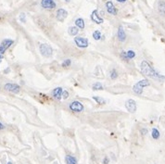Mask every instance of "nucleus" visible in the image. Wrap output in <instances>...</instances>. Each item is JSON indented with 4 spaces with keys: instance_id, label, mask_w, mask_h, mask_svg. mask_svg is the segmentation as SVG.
Segmentation results:
<instances>
[{
    "instance_id": "2eb2a0df",
    "label": "nucleus",
    "mask_w": 165,
    "mask_h": 164,
    "mask_svg": "<svg viewBox=\"0 0 165 164\" xmlns=\"http://www.w3.org/2000/svg\"><path fill=\"white\" fill-rule=\"evenodd\" d=\"M158 11L161 15L165 16V2L164 1H160L158 3Z\"/></svg>"
},
{
    "instance_id": "4be33fe9",
    "label": "nucleus",
    "mask_w": 165,
    "mask_h": 164,
    "mask_svg": "<svg viewBox=\"0 0 165 164\" xmlns=\"http://www.w3.org/2000/svg\"><path fill=\"white\" fill-rule=\"evenodd\" d=\"M93 37H94V39L95 40H100L101 39V37H102V35H101V33L99 32V31H95L94 33H93Z\"/></svg>"
},
{
    "instance_id": "bb28decb",
    "label": "nucleus",
    "mask_w": 165,
    "mask_h": 164,
    "mask_svg": "<svg viewBox=\"0 0 165 164\" xmlns=\"http://www.w3.org/2000/svg\"><path fill=\"white\" fill-rule=\"evenodd\" d=\"M121 57L124 59V61H129L128 58H127V55H126V52H125V51H123V52L121 53Z\"/></svg>"
},
{
    "instance_id": "c85d7f7f",
    "label": "nucleus",
    "mask_w": 165,
    "mask_h": 164,
    "mask_svg": "<svg viewBox=\"0 0 165 164\" xmlns=\"http://www.w3.org/2000/svg\"><path fill=\"white\" fill-rule=\"evenodd\" d=\"M109 158H108V157H105L103 160V164H109Z\"/></svg>"
},
{
    "instance_id": "b1692460",
    "label": "nucleus",
    "mask_w": 165,
    "mask_h": 164,
    "mask_svg": "<svg viewBox=\"0 0 165 164\" xmlns=\"http://www.w3.org/2000/svg\"><path fill=\"white\" fill-rule=\"evenodd\" d=\"M126 55H127V58L128 60H131V59H134L136 57V53L133 51V50H129L126 52Z\"/></svg>"
},
{
    "instance_id": "f257e3e1",
    "label": "nucleus",
    "mask_w": 165,
    "mask_h": 164,
    "mask_svg": "<svg viewBox=\"0 0 165 164\" xmlns=\"http://www.w3.org/2000/svg\"><path fill=\"white\" fill-rule=\"evenodd\" d=\"M141 71L142 73L146 75V76H148L150 78H154V79H158V80H162V79H165V77L162 76L161 74H159L149 64L148 62H146V61H142L141 63Z\"/></svg>"
},
{
    "instance_id": "c756f323",
    "label": "nucleus",
    "mask_w": 165,
    "mask_h": 164,
    "mask_svg": "<svg viewBox=\"0 0 165 164\" xmlns=\"http://www.w3.org/2000/svg\"><path fill=\"white\" fill-rule=\"evenodd\" d=\"M141 133H144L143 135H146V134L147 133V131H146V129H143V130H141Z\"/></svg>"
},
{
    "instance_id": "aec40b11",
    "label": "nucleus",
    "mask_w": 165,
    "mask_h": 164,
    "mask_svg": "<svg viewBox=\"0 0 165 164\" xmlns=\"http://www.w3.org/2000/svg\"><path fill=\"white\" fill-rule=\"evenodd\" d=\"M93 99L99 105H104L106 104V100L104 99L103 98H100V97H93Z\"/></svg>"
},
{
    "instance_id": "412c9836",
    "label": "nucleus",
    "mask_w": 165,
    "mask_h": 164,
    "mask_svg": "<svg viewBox=\"0 0 165 164\" xmlns=\"http://www.w3.org/2000/svg\"><path fill=\"white\" fill-rule=\"evenodd\" d=\"M92 89L93 90H103V85L100 83V82H95L94 84H93V86H92Z\"/></svg>"
},
{
    "instance_id": "cd10ccee",
    "label": "nucleus",
    "mask_w": 165,
    "mask_h": 164,
    "mask_svg": "<svg viewBox=\"0 0 165 164\" xmlns=\"http://www.w3.org/2000/svg\"><path fill=\"white\" fill-rule=\"evenodd\" d=\"M20 20H21V22H25L26 21V19H25V14L24 13H21L20 15Z\"/></svg>"
},
{
    "instance_id": "dca6fc26",
    "label": "nucleus",
    "mask_w": 165,
    "mask_h": 164,
    "mask_svg": "<svg viewBox=\"0 0 165 164\" xmlns=\"http://www.w3.org/2000/svg\"><path fill=\"white\" fill-rule=\"evenodd\" d=\"M68 32H69V34L72 35V36H75L78 33H79V28L78 27H75V26H72L68 29Z\"/></svg>"
},
{
    "instance_id": "0eeeda50",
    "label": "nucleus",
    "mask_w": 165,
    "mask_h": 164,
    "mask_svg": "<svg viewBox=\"0 0 165 164\" xmlns=\"http://www.w3.org/2000/svg\"><path fill=\"white\" fill-rule=\"evenodd\" d=\"M70 108H71V110H72L74 112H82V111H83V106L80 101H73L72 103H71Z\"/></svg>"
},
{
    "instance_id": "1a4fd4ad",
    "label": "nucleus",
    "mask_w": 165,
    "mask_h": 164,
    "mask_svg": "<svg viewBox=\"0 0 165 164\" xmlns=\"http://www.w3.org/2000/svg\"><path fill=\"white\" fill-rule=\"evenodd\" d=\"M68 17V12L65 10V9H63V8H60V9H58L57 10V14H56V18H57V20L59 21H64L66 20V18Z\"/></svg>"
},
{
    "instance_id": "a211bd4d",
    "label": "nucleus",
    "mask_w": 165,
    "mask_h": 164,
    "mask_svg": "<svg viewBox=\"0 0 165 164\" xmlns=\"http://www.w3.org/2000/svg\"><path fill=\"white\" fill-rule=\"evenodd\" d=\"M75 25L76 27H78L79 29H84V21L82 19L79 18L75 21Z\"/></svg>"
},
{
    "instance_id": "f8f14e48",
    "label": "nucleus",
    "mask_w": 165,
    "mask_h": 164,
    "mask_svg": "<svg viewBox=\"0 0 165 164\" xmlns=\"http://www.w3.org/2000/svg\"><path fill=\"white\" fill-rule=\"evenodd\" d=\"M91 20L94 21L95 23H98V24H101L104 21L103 19L99 17L98 10H94L92 12V14H91Z\"/></svg>"
},
{
    "instance_id": "473e14b6",
    "label": "nucleus",
    "mask_w": 165,
    "mask_h": 164,
    "mask_svg": "<svg viewBox=\"0 0 165 164\" xmlns=\"http://www.w3.org/2000/svg\"><path fill=\"white\" fill-rule=\"evenodd\" d=\"M2 60H3V56H2V54L0 53V61H1Z\"/></svg>"
},
{
    "instance_id": "6ab92c4d",
    "label": "nucleus",
    "mask_w": 165,
    "mask_h": 164,
    "mask_svg": "<svg viewBox=\"0 0 165 164\" xmlns=\"http://www.w3.org/2000/svg\"><path fill=\"white\" fill-rule=\"evenodd\" d=\"M151 135H152V137H153L154 139H159V138H160V135H161V134H160V132H159V130H158V129H156V128H153Z\"/></svg>"
},
{
    "instance_id": "7ed1b4c3",
    "label": "nucleus",
    "mask_w": 165,
    "mask_h": 164,
    "mask_svg": "<svg viewBox=\"0 0 165 164\" xmlns=\"http://www.w3.org/2000/svg\"><path fill=\"white\" fill-rule=\"evenodd\" d=\"M39 49H40V52H41L42 55H43L44 57H45V58H49V57H51L52 54H53V49H52V47H51L49 45H47V44H41Z\"/></svg>"
},
{
    "instance_id": "39448f33",
    "label": "nucleus",
    "mask_w": 165,
    "mask_h": 164,
    "mask_svg": "<svg viewBox=\"0 0 165 164\" xmlns=\"http://www.w3.org/2000/svg\"><path fill=\"white\" fill-rule=\"evenodd\" d=\"M13 43H14V41L11 40V39H5V40H3L2 43H1V45H0V53L4 54L7 51V49H8L13 45Z\"/></svg>"
},
{
    "instance_id": "2f4dec72",
    "label": "nucleus",
    "mask_w": 165,
    "mask_h": 164,
    "mask_svg": "<svg viewBox=\"0 0 165 164\" xmlns=\"http://www.w3.org/2000/svg\"><path fill=\"white\" fill-rule=\"evenodd\" d=\"M117 1H118V2H120V3H124L126 0H117Z\"/></svg>"
},
{
    "instance_id": "4468645a",
    "label": "nucleus",
    "mask_w": 165,
    "mask_h": 164,
    "mask_svg": "<svg viewBox=\"0 0 165 164\" xmlns=\"http://www.w3.org/2000/svg\"><path fill=\"white\" fill-rule=\"evenodd\" d=\"M118 39L121 42L125 41V39H126V34L124 32L123 26H119V29H118Z\"/></svg>"
},
{
    "instance_id": "393cba45",
    "label": "nucleus",
    "mask_w": 165,
    "mask_h": 164,
    "mask_svg": "<svg viewBox=\"0 0 165 164\" xmlns=\"http://www.w3.org/2000/svg\"><path fill=\"white\" fill-rule=\"evenodd\" d=\"M71 64H72L71 60H65L64 61L62 62V67H63V68H67V67H70Z\"/></svg>"
},
{
    "instance_id": "423d86ee",
    "label": "nucleus",
    "mask_w": 165,
    "mask_h": 164,
    "mask_svg": "<svg viewBox=\"0 0 165 164\" xmlns=\"http://www.w3.org/2000/svg\"><path fill=\"white\" fill-rule=\"evenodd\" d=\"M74 42L76 44V45L78 47H81V48H85L88 46L89 43H88V40L86 38H83V37H74Z\"/></svg>"
},
{
    "instance_id": "72a5a7b5",
    "label": "nucleus",
    "mask_w": 165,
    "mask_h": 164,
    "mask_svg": "<svg viewBox=\"0 0 165 164\" xmlns=\"http://www.w3.org/2000/svg\"><path fill=\"white\" fill-rule=\"evenodd\" d=\"M65 1H66V2H70L71 0H65Z\"/></svg>"
},
{
    "instance_id": "7c9ffc66",
    "label": "nucleus",
    "mask_w": 165,
    "mask_h": 164,
    "mask_svg": "<svg viewBox=\"0 0 165 164\" xmlns=\"http://www.w3.org/2000/svg\"><path fill=\"white\" fill-rule=\"evenodd\" d=\"M5 128V126L3 125V123H0V130H2V129H4Z\"/></svg>"
},
{
    "instance_id": "9d476101",
    "label": "nucleus",
    "mask_w": 165,
    "mask_h": 164,
    "mask_svg": "<svg viewBox=\"0 0 165 164\" xmlns=\"http://www.w3.org/2000/svg\"><path fill=\"white\" fill-rule=\"evenodd\" d=\"M106 7H107V11L109 13V14H111V15H117V13H118V10H117V8H115V6L113 5V3L111 2V1H108L107 3H106Z\"/></svg>"
},
{
    "instance_id": "ddd939ff",
    "label": "nucleus",
    "mask_w": 165,
    "mask_h": 164,
    "mask_svg": "<svg viewBox=\"0 0 165 164\" xmlns=\"http://www.w3.org/2000/svg\"><path fill=\"white\" fill-rule=\"evenodd\" d=\"M62 92H63V89H62L61 87H57V88H55V89L53 90V93H52L54 98L57 99V100H61L62 98Z\"/></svg>"
},
{
    "instance_id": "f03ea898",
    "label": "nucleus",
    "mask_w": 165,
    "mask_h": 164,
    "mask_svg": "<svg viewBox=\"0 0 165 164\" xmlns=\"http://www.w3.org/2000/svg\"><path fill=\"white\" fill-rule=\"evenodd\" d=\"M148 85H149V82L146 79H144V80H141L138 82H136L134 85L133 90L136 95H141L143 93V88L146 86H148Z\"/></svg>"
},
{
    "instance_id": "6e6552de",
    "label": "nucleus",
    "mask_w": 165,
    "mask_h": 164,
    "mask_svg": "<svg viewBox=\"0 0 165 164\" xmlns=\"http://www.w3.org/2000/svg\"><path fill=\"white\" fill-rule=\"evenodd\" d=\"M125 108H127V110L131 113H134L136 111V103L134 99H128L125 102Z\"/></svg>"
},
{
    "instance_id": "a878e982",
    "label": "nucleus",
    "mask_w": 165,
    "mask_h": 164,
    "mask_svg": "<svg viewBox=\"0 0 165 164\" xmlns=\"http://www.w3.org/2000/svg\"><path fill=\"white\" fill-rule=\"evenodd\" d=\"M69 98V92L68 91H63L62 92V98L67 99Z\"/></svg>"
},
{
    "instance_id": "f3484780",
    "label": "nucleus",
    "mask_w": 165,
    "mask_h": 164,
    "mask_svg": "<svg viewBox=\"0 0 165 164\" xmlns=\"http://www.w3.org/2000/svg\"><path fill=\"white\" fill-rule=\"evenodd\" d=\"M66 163L67 164H77V161L74 157L71 156V155H67L65 158Z\"/></svg>"
},
{
    "instance_id": "9b49d317",
    "label": "nucleus",
    "mask_w": 165,
    "mask_h": 164,
    "mask_svg": "<svg viewBox=\"0 0 165 164\" xmlns=\"http://www.w3.org/2000/svg\"><path fill=\"white\" fill-rule=\"evenodd\" d=\"M41 6L44 8H56V3L54 0H42Z\"/></svg>"
},
{
    "instance_id": "f704fd0d",
    "label": "nucleus",
    "mask_w": 165,
    "mask_h": 164,
    "mask_svg": "<svg viewBox=\"0 0 165 164\" xmlns=\"http://www.w3.org/2000/svg\"><path fill=\"white\" fill-rule=\"evenodd\" d=\"M8 164H12V163H11V162H8Z\"/></svg>"
},
{
    "instance_id": "5701e85b",
    "label": "nucleus",
    "mask_w": 165,
    "mask_h": 164,
    "mask_svg": "<svg viewBox=\"0 0 165 164\" xmlns=\"http://www.w3.org/2000/svg\"><path fill=\"white\" fill-rule=\"evenodd\" d=\"M109 76H110V79L115 80V79L118 77V72H117V71H116L115 69H112V71H111L110 73H109Z\"/></svg>"
},
{
    "instance_id": "20e7f679",
    "label": "nucleus",
    "mask_w": 165,
    "mask_h": 164,
    "mask_svg": "<svg viewBox=\"0 0 165 164\" xmlns=\"http://www.w3.org/2000/svg\"><path fill=\"white\" fill-rule=\"evenodd\" d=\"M5 89L8 92H11L13 94H18L21 91V86L16 84V83H6L5 84Z\"/></svg>"
}]
</instances>
